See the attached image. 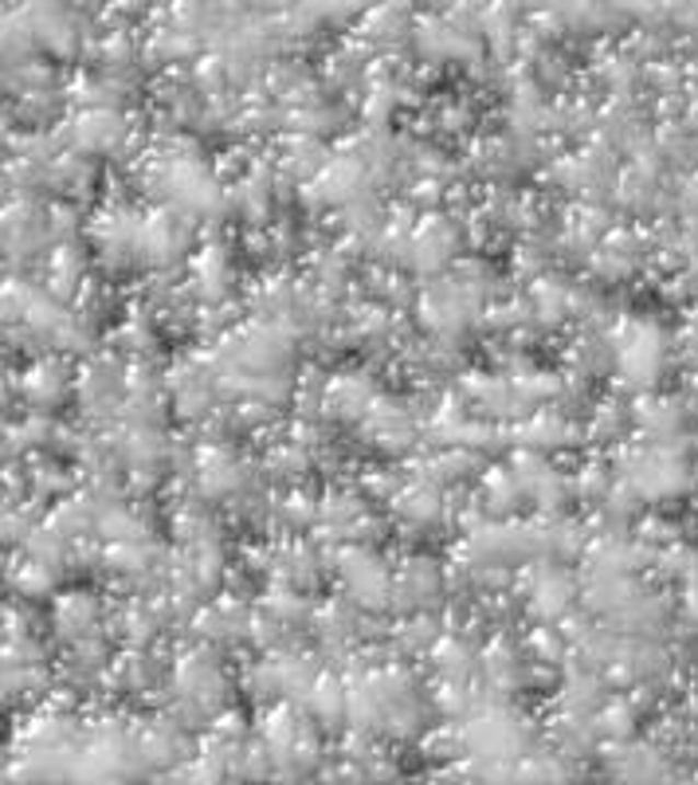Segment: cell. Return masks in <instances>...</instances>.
I'll return each mask as SVG.
<instances>
[{"label":"cell","mask_w":698,"mask_h":785,"mask_svg":"<svg viewBox=\"0 0 698 785\" xmlns=\"http://www.w3.org/2000/svg\"><path fill=\"white\" fill-rule=\"evenodd\" d=\"M337 573H342V581L350 585V598H354V605L369 608V613H385V608H392V578L389 570H385L381 561L373 558L365 546H342L334 558Z\"/></svg>","instance_id":"cell-1"},{"label":"cell","mask_w":698,"mask_h":785,"mask_svg":"<svg viewBox=\"0 0 698 785\" xmlns=\"http://www.w3.org/2000/svg\"><path fill=\"white\" fill-rule=\"evenodd\" d=\"M173 692H178V699L196 703L205 715H216L224 703V675L220 664L213 660V652H205V648L188 652L178 664V675H173Z\"/></svg>","instance_id":"cell-2"},{"label":"cell","mask_w":698,"mask_h":785,"mask_svg":"<svg viewBox=\"0 0 698 785\" xmlns=\"http://www.w3.org/2000/svg\"><path fill=\"white\" fill-rule=\"evenodd\" d=\"M456 252V225H447L444 216H428L420 228H412L404 263L416 268L420 275H436Z\"/></svg>","instance_id":"cell-3"},{"label":"cell","mask_w":698,"mask_h":785,"mask_svg":"<svg viewBox=\"0 0 698 785\" xmlns=\"http://www.w3.org/2000/svg\"><path fill=\"white\" fill-rule=\"evenodd\" d=\"M122 392H126V377L111 357H94L79 377V401H83L87 417L103 421L114 409H122Z\"/></svg>","instance_id":"cell-4"},{"label":"cell","mask_w":698,"mask_h":785,"mask_svg":"<svg viewBox=\"0 0 698 785\" xmlns=\"http://www.w3.org/2000/svg\"><path fill=\"white\" fill-rule=\"evenodd\" d=\"M439 589H444V573L432 566L428 558L404 561V570L392 578V608L409 613H424L428 605H436Z\"/></svg>","instance_id":"cell-5"},{"label":"cell","mask_w":698,"mask_h":785,"mask_svg":"<svg viewBox=\"0 0 698 785\" xmlns=\"http://www.w3.org/2000/svg\"><path fill=\"white\" fill-rule=\"evenodd\" d=\"M620 338V365L632 385H652L663 369V342L652 327H625Z\"/></svg>","instance_id":"cell-6"},{"label":"cell","mask_w":698,"mask_h":785,"mask_svg":"<svg viewBox=\"0 0 698 785\" xmlns=\"http://www.w3.org/2000/svg\"><path fill=\"white\" fill-rule=\"evenodd\" d=\"M126 134V122L111 111V106H87V111L75 114V122L67 126V138H75V146L87 153H103L114 150Z\"/></svg>","instance_id":"cell-7"},{"label":"cell","mask_w":698,"mask_h":785,"mask_svg":"<svg viewBox=\"0 0 698 785\" xmlns=\"http://www.w3.org/2000/svg\"><path fill=\"white\" fill-rule=\"evenodd\" d=\"M365 432H369L381 448L401 452V448H409L412 440H416V421L409 417L404 405L389 401V397H377L373 409L365 412Z\"/></svg>","instance_id":"cell-8"},{"label":"cell","mask_w":698,"mask_h":785,"mask_svg":"<svg viewBox=\"0 0 698 785\" xmlns=\"http://www.w3.org/2000/svg\"><path fill=\"white\" fill-rule=\"evenodd\" d=\"M416 47L424 52L428 59H476L479 56V44L467 32L451 29L447 20H420L416 24Z\"/></svg>","instance_id":"cell-9"},{"label":"cell","mask_w":698,"mask_h":785,"mask_svg":"<svg viewBox=\"0 0 698 785\" xmlns=\"http://www.w3.org/2000/svg\"><path fill=\"white\" fill-rule=\"evenodd\" d=\"M185 228L173 220L169 213H153L149 220H141V260L149 263H173L185 252Z\"/></svg>","instance_id":"cell-10"},{"label":"cell","mask_w":698,"mask_h":785,"mask_svg":"<svg viewBox=\"0 0 698 785\" xmlns=\"http://www.w3.org/2000/svg\"><path fill=\"white\" fill-rule=\"evenodd\" d=\"M514 476H518L522 491L538 499L541 507H558L561 499H565L561 479L553 476V468L538 456V452H518V456H514Z\"/></svg>","instance_id":"cell-11"},{"label":"cell","mask_w":698,"mask_h":785,"mask_svg":"<svg viewBox=\"0 0 698 785\" xmlns=\"http://www.w3.org/2000/svg\"><path fill=\"white\" fill-rule=\"evenodd\" d=\"M373 401H377V392H373V385L365 377L345 374L327 385V412L330 417H342V421H365Z\"/></svg>","instance_id":"cell-12"},{"label":"cell","mask_w":698,"mask_h":785,"mask_svg":"<svg viewBox=\"0 0 698 785\" xmlns=\"http://www.w3.org/2000/svg\"><path fill=\"white\" fill-rule=\"evenodd\" d=\"M302 707H310V715H314L322 727H337V723L345 719V707H350L345 683L330 672H318L314 683H310L307 699H302Z\"/></svg>","instance_id":"cell-13"},{"label":"cell","mask_w":698,"mask_h":785,"mask_svg":"<svg viewBox=\"0 0 698 785\" xmlns=\"http://www.w3.org/2000/svg\"><path fill=\"white\" fill-rule=\"evenodd\" d=\"M94 601L83 598V593H71V598H59L56 605V633L64 636V640H71V645H79V640H87V636L94 633Z\"/></svg>","instance_id":"cell-14"},{"label":"cell","mask_w":698,"mask_h":785,"mask_svg":"<svg viewBox=\"0 0 698 785\" xmlns=\"http://www.w3.org/2000/svg\"><path fill=\"white\" fill-rule=\"evenodd\" d=\"M392 507H397V514H401L404 523H412V526H428V523H436L439 511H444V499H439L436 487H428V483H412V487H404L401 496L392 499Z\"/></svg>","instance_id":"cell-15"},{"label":"cell","mask_w":698,"mask_h":785,"mask_svg":"<svg viewBox=\"0 0 698 785\" xmlns=\"http://www.w3.org/2000/svg\"><path fill=\"white\" fill-rule=\"evenodd\" d=\"M432 664L444 680H456L467 683L471 672H476V656L467 648V640H456V636H439L436 645H432Z\"/></svg>","instance_id":"cell-16"},{"label":"cell","mask_w":698,"mask_h":785,"mask_svg":"<svg viewBox=\"0 0 698 785\" xmlns=\"http://www.w3.org/2000/svg\"><path fill=\"white\" fill-rule=\"evenodd\" d=\"M483 672H487V683L491 687H499V692H511V687H518L522 683V660L518 652H514L511 645H503V640H494V645H487L483 652Z\"/></svg>","instance_id":"cell-17"},{"label":"cell","mask_w":698,"mask_h":785,"mask_svg":"<svg viewBox=\"0 0 698 785\" xmlns=\"http://www.w3.org/2000/svg\"><path fill=\"white\" fill-rule=\"evenodd\" d=\"M530 589H534V608H538V617H561V613L569 608V598H573V585L553 570L534 573Z\"/></svg>","instance_id":"cell-18"},{"label":"cell","mask_w":698,"mask_h":785,"mask_svg":"<svg viewBox=\"0 0 698 785\" xmlns=\"http://www.w3.org/2000/svg\"><path fill=\"white\" fill-rule=\"evenodd\" d=\"M64 389H67V377L56 362H36L28 374H24V392H28V401L39 405V409L56 405L59 397H64Z\"/></svg>","instance_id":"cell-19"},{"label":"cell","mask_w":698,"mask_h":785,"mask_svg":"<svg viewBox=\"0 0 698 785\" xmlns=\"http://www.w3.org/2000/svg\"><path fill=\"white\" fill-rule=\"evenodd\" d=\"M193 283H196V295L208 303H216L228 291V255L220 252V248H205L201 252V260H196V272H193Z\"/></svg>","instance_id":"cell-20"},{"label":"cell","mask_w":698,"mask_h":785,"mask_svg":"<svg viewBox=\"0 0 698 785\" xmlns=\"http://www.w3.org/2000/svg\"><path fill=\"white\" fill-rule=\"evenodd\" d=\"M79 275H83V260L75 252L71 243H59L56 255H52V295L56 299H71L75 291H79Z\"/></svg>","instance_id":"cell-21"},{"label":"cell","mask_w":698,"mask_h":785,"mask_svg":"<svg viewBox=\"0 0 698 785\" xmlns=\"http://www.w3.org/2000/svg\"><path fill=\"white\" fill-rule=\"evenodd\" d=\"M569 436H573V429L558 417H534V421L518 424V432H514V440L526 444V448H558Z\"/></svg>","instance_id":"cell-22"},{"label":"cell","mask_w":698,"mask_h":785,"mask_svg":"<svg viewBox=\"0 0 698 785\" xmlns=\"http://www.w3.org/2000/svg\"><path fill=\"white\" fill-rule=\"evenodd\" d=\"M236 205L243 208L248 220H263V216H267V205H271V173L267 169H252V173L240 181V189H236Z\"/></svg>","instance_id":"cell-23"},{"label":"cell","mask_w":698,"mask_h":785,"mask_svg":"<svg viewBox=\"0 0 698 785\" xmlns=\"http://www.w3.org/2000/svg\"><path fill=\"white\" fill-rule=\"evenodd\" d=\"M263 608H267L271 617H279L283 625H295V621L307 617V601L298 598L295 589L283 585V581H275V585L267 589V598H263Z\"/></svg>","instance_id":"cell-24"},{"label":"cell","mask_w":698,"mask_h":785,"mask_svg":"<svg viewBox=\"0 0 698 785\" xmlns=\"http://www.w3.org/2000/svg\"><path fill=\"white\" fill-rule=\"evenodd\" d=\"M439 640V625L428 613H409V617L397 625V645L401 648H432Z\"/></svg>","instance_id":"cell-25"},{"label":"cell","mask_w":698,"mask_h":785,"mask_svg":"<svg viewBox=\"0 0 698 785\" xmlns=\"http://www.w3.org/2000/svg\"><path fill=\"white\" fill-rule=\"evenodd\" d=\"M518 496H522V483L511 468H499L487 476V507H491V511L506 514L514 503H518Z\"/></svg>","instance_id":"cell-26"},{"label":"cell","mask_w":698,"mask_h":785,"mask_svg":"<svg viewBox=\"0 0 698 785\" xmlns=\"http://www.w3.org/2000/svg\"><path fill=\"white\" fill-rule=\"evenodd\" d=\"M52 573H56L52 566H44V561L28 558L16 573H12V581H16L20 593H28V598H44L47 589H52Z\"/></svg>","instance_id":"cell-27"},{"label":"cell","mask_w":698,"mask_h":785,"mask_svg":"<svg viewBox=\"0 0 698 785\" xmlns=\"http://www.w3.org/2000/svg\"><path fill=\"white\" fill-rule=\"evenodd\" d=\"M632 723H636V707H628V703H608V707L600 710L596 727L605 730L608 739H628V735H632Z\"/></svg>","instance_id":"cell-28"},{"label":"cell","mask_w":698,"mask_h":785,"mask_svg":"<svg viewBox=\"0 0 698 785\" xmlns=\"http://www.w3.org/2000/svg\"><path fill=\"white\" fill-rule=\"evenodd\" d=\"M310 464V452L302 448V444H290V448H275L267 456V471L271 476H279V479H287V476H298V471L307 468Z\"/></svg>","instance_id":"cell-29"},{"label":"cell","mask_w":698,"mask_h":785,"mask_svg":"<svg viewBox=\"0 0 698 785\" xmlns=\"http://www.w3.org/2000/svg\"><path fill=\"white\" fill-rule=\"evenodd\" d=\"M122 628H126V636H130L134 645H141V640L158 628V613L146 605H130L126 613H122Z\"/></svg>","instance_id":"cell-30"},{"label":"cell","mask_w":698,"mask_h":785,"mask_svg":"<svg viewBox=\"0 0 698 785\" xmlns=\"http://www.w3.org/2000/svg\"><path fill=\"white\" fill-rule=\"evenodd\" d=\"M392 103H397V91H392L389 83H377L369 94V103H365V118H369L373 126H381V122H389Z\"/></svg>","instance_id":"cell-31"},{"label":"cell","mask_w":698,"mask_h":785,"mask_svg":"<svg viewBox=\"0 0 698 785\" xmlns=\"http://www.w3.org/2000/svg\"><path fill=\"white\" fill-rule=\"evenodd\" d=\"M118 342L126 350H134V354H146V350H153V334H149V322L146 318H130L126 327H122Z\"/></svg>","instance_id":"cell-32"},{"label":"cell","mask_w":698,"mask_h":785,"mask_svg":"<svg viewBox=\"0 0 698 785\" xmlns=\"http://www.w3.org/2000/svg\"><path fill=\"white\" fill-rule=\"evenodd\" d=\"M530 648H534V656H541V660H561L565 656V648H561V636L553 633V628H538V633L530 636Z\"/></svg>","instance_id":"cell-33"},{"label":"cell","mask_w":698,"mask_h":785,"mask_svg":"<svg viewBox=\"0 0 698 785\" xmlns=\"http://www.w3.org/2000/svg\"><path fill=\"white\" fill-rule=\"evenodd\" d=\"M283 519L295 523V526H307V523H314L318 519V507L310 503L307 496H290L287 503H283Z\"/></svg>","instance_id":"cell-34"},{"label":"cell","mask_w":698,"mask_h":785,"mask_svg":"<svg viewBox=\"0 0 698 785\" xmlns=\"http://www.w3.org/2000/svg\"><path fill=\"white\" fill-rule=\"evenodd\" d=\"M439 193H444V185H439L436 178H428V181H420V185H412V205H420V208H432L439 201Z\"/></svg>","instance_id":"cell-35"},{"label":"cell","mask_w":698,"mask_h":785,"mask_svg":"<svg viewBox=\"0 0 698 785\" xmlns=\"http://www.w3.org/2000/svg\"><path fill=\"white\" fill-rule=\"evenodd\" d=\"M687 613H690V621H698V589H690V598H687Z\"/></svg>","instance_id":"cell-36"}]
</instances>
